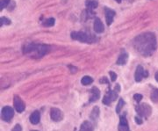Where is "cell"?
<instances>
[{"instance_id":"33","label":"cell","mask_w":158,"mask_h":131,"mask_svg":"<svg viewBox=\"0 0 158 131\" xmlns=\"http://www.w3.org/2000/svg\"><path fill=\"white\" fill-rule=\"evenodd\" d=\"M31 131H37V130H31Z\"/></svg>"},{"instance_id":"22","label":"cell","mask_w":158,"mask_h":131,"mask_svg":"<svg viewBox=\"0 0 158 131\" xmlns=\"http://www.w3.org/2000/svg\"><path fill=\"white\" fill-rule=\"evenodd\" d=\"M11 23V20H10L8 18H6V17H2V18L0 19V26H1L10 25Z\"/></svg>"},{"instance_id":"21","label":"cell","mask_w":158,"mask_h":131,"mask_svg":"<svg viewBox=\"0 0 158 131\" xmlns=\"http://www.w3.org/2000/svg\"><path fill=\"white\" fill-rule=\"evenodd\" d=\"M81 82H82V84H83L84 85H89V84H90L93 82V79H92L90 77L85 76V77H84V78H82Z\"/></svg>"},{"instance_id":"31","label":"cell","mask_w":158,"mask_h":131,"mask_svg":"<svg viewBox=\"0 0 158 131\" xmlns=\"http://www.w3.org/2000/svg\"><path fill=\"white\" fill-rule=\"evenodd\" d=\"M156 81L158 82V72L156 73Z\"/></svg>"},{"instance_id":"5","label":"cell","mask_w":158,"mask_h":131,"mask_svg":"<svg viewBox=\"0 0 158 131\" xmlns=\"http://www.w3.org/2000/svg\"><path fill=\"white\" fill-rule=\"evenodd\" d=\"M13 105H14L15 110L18 113H22L26 108V105H25L24 101L17 95L14 96V98H13Z\"/></svg>"},{"instance_id":"20","label":"cell","mask_w":158,"mask_h":131,"mask_svg":"<svg viewBox=\"0 0 158 131\" xmlns=\"http://www.w3.org/2000/svg\"><path fill=\"white\" fill-rule=\"evenodd\" d=\"M55 22H56V20L54 18H49V19H47L46 20H44L42 25L44 26H53L55 25Z\"/></svg>"},{"instance_id":"26","label":"cell","mask_w":158,"mask_h":131,"mask_svg":"<svg viewBox=\"0 0 158 131\" xmlns=\"http://www.w3.org/2000/svg\"><path fill=\"white\" fill-rule=\"evenodd\" d=\"M134 99H135L137 102H140L141 100V99H142V95L141 94H138V93H136L134 95Z\"/></svg>"},{"instance_id":"7","label":"cell","mask_w":158,"mask_h":131,"mask_svg":"<svg viewBox=\"0 0 158 131\" xmlns=\"http://www.w3.org/2000/svg\"><path fill=\"white\" fill-rule=\"evenodd\" d=\"M117 98H118V93H117V92H116V91H110L104 97V99H103V103L108 106V105H110V103H111L112 101L116 100Z\"/></svg>"},{"instance_id":"11","label":"cell","mask_w":158,"mask_h":131,"mask_svg":"<svg viewBox=\"0 0 158 131\" xmlns=\"http://www.w3.org/2000/svg\"><path fill=\"white\" fill-rule=\"evenodd\" d=\"M93 28H94V31L98 34H101L104 32L105 30V26H104V24L101 21L100 19L99 18H96L95 20H94V25H93Z\"/></svg>"},{"instance_id":"12","label":"cell","mask_w":158,"mask_h":131,"mask_svg":"<svg viewBox=\"0 0 158 131\" xmlns=\"http://www.w3.org/2000/svg\"><path fill=\"white\" fill-rule=\"evenodd\" d=\"M119 131H130L129 127H128V123H127V120L125 117V115H121L120 119V124H119Z\"/></svg>"},{"instance_id":"15","label":"cell","mask_w":158,"mask_h":131,"mask_svg":"<svg viewBox=\"0 0 158 131\" xmlns=\"http://www.w3.org/2000/svg\"><path fill=\"white\" fill-rule=\"evenodd\" d=\"M31 123L33 124H38L40 122V119H41V115L39 111H34V113H32V114L29 117Z\"/></svg>"},{"instance_id":"13","label":"cell","mask_w":158,"mask_h":131,"mask_svg":"<svg viewBox=\"0 0 158 131\" xmlns=\"http://www.w3.org/2000/svg\"><path fill=\"white\" fill-rule=\"evenodd\" d=\"M127 58H128V54L126 51L122 50L121 54L120 55L119 58L117 60V64H119V65H124V64L126 63V62H127Z\"/></svg>"},{"instance_id":"9","label":"cell","mask_w":158,"mask_h":131,"mask_svg":"<svg viewBox=\"0 0 158 131\" xmlns=\"http://www.w3.org/2000/svg\"><path fill=\"white\" fill-rule=\"evenodd\" d=\"M50 117L54 121H60L63 118V114L59 108H52L50 111Z\"/></svg>"},{"instance_id":"28","label":"cell","mask_w":158,"mask_h":131,"mask_svg":"<svg viewBox=\"0 0 158 131\" xmlns=\"http://www.w3.org/2000/svg\"><path fill=\"white\" fill-rule=\"evenodd\" d=\"M135 120L138 124H141V123H142V120L141 119V117H139V116H136Z\"/></svg>"},{"instance_id":"3","label":"cell","mask_w":158,"mask_h":131,"mask_svg":"<svg viewBox=\"0 0 158 131\" xmlns=\"http://www.w3.org/2000/svg\"><path fill=\"white\" fill-rule=\"evenodd\" d=\"M71 38L75 41H78L80 42H84V43H93V42H96L97 41V38L93 35H90V34H87L85 32H82V31H79V32H72L71 33Z\"/></svg>"},{"instance_id":"30","label":"cell","mask_w":158,"mask_h":131,"mask_svg":"<svg viewBox=\"0 0 158 131\" xmlns=\"http://www.w3.org/2000/svg\"><path fill=\"white\" fill-rule=\"evenodd\" d=\"M115 90H116V92H117V93L120 91V85H119V84H116V87H115Z\"/></svg>"},{"instance_id":"23","label":"cell","mask_w":158,"mask_h":131,"mask_svg":"<svg viewBox=\"0 0 158 131\" xmlns=\"http://www.w3.org/2000/svg\"><path fill=\"white\" fill-rule=\"evenodd\" d=\"M10 1L11 0H0V10L3 11L4 8L8 7V5H10Z\"/></svg>"},{"instance_id":"4","label":"cell","mask_w":158,"mask_h":131,"mask_svg":"<svg viewBox=\"0 0 158 131\" xmlns=\"http://www.w3.org/2000/svg\"><path fill=\"white\" fill-rule=\"evenodd\" d=\"M135 110L136 113L138 114V115L140 117H146V118H147L148 116H150V114L152 113L151 107L148 104H146V103H142V104H140V105L136 106Z\"/></svg>"},{"instance_id":"24","label":"cell","mask_w":158,"mask_h":131,"mask_svg":"<svg viewBox=\"0 0 158 131\" xmlns=\"http://www.w3.org/2000/svg\"><path fill=\"white\" fill-rule=\"evenodd\" d=\"M124 105H125L124 100H123L122 99H120L119 103H118V105H117V107H116V112H117L118 114L120 112V110L122 109V107H124Z\"/></svg>"},{"instance_id":"27","label":"cell","mask_w":158,"mask_h":131,"mask_svg":"<svg viewBox=\"0 0 158 131\" xmlns=\"http://www.w3.org/2000/svg\"><path fill=\"white\" fill-rule=\"evenodd\" d=\"M12 131H22V127L20 124H16L12 129Z\"/></svg>"},{"instance_id":"25","label":"cell","mask_w":158,"mask_h":131,"mask_svg":"<svg viewBox=\"0 0 158 131\" xmlns=\"http://www.w3.org/2000/svg\"><path fill=\"white\" fill-rule=\"evenodd\" d=\"M110 76H111V80H112V82L116 81V79H117V75H116L115 72H110Z\"/></svg>"},{"instance_id":"1","label":"cell","mask_w":158,"mask_h":131,"mask_svg":"<svg viewBox=\"0 0 158 131\" xmlns=\"http://www.w3.org/2000/svg\"><path fill=\"white\" fill-rule=\"evenodd\" d=\"M135 50L142 56H150L156 49V38L153 33L147 32L136 36L133 41Z\"/></svg>"},{"instance_id":"32","label":"cell","mask_w":158,"mask_h":131,"mask_svg":"<svg viewBox=\"0 0 158 131\" xmlns=\"http://www.w3.org/2000/svg\"><path fill=\"white\" fill-rule=\"evenodd\" d=\"M115 1H116V2H118V3H121V1H122V0H115Z\"/></svg>"},{"instance_id":"14","label":"cell","mask_w":158,"mask_h":131,"mask_svg":"<svg viewBox=\"0 0 158 131\" xmlns=\"http://www.w3.org/2000/svg\"><path fill=\"white\" fill-rule=\"evenodd\" d=\"M90 93H91V96H90V102H93V101L98 100L99 99V97H100V92L96 87H92Z\"/></svg>"},{"instance_id":"8","label":"cell","mask_w":158,"mask_h":131,"mask_svg":"<svg viewBox=\"0 0 158 131\" xmlns=\"http://www.w3.org/2000/svg\"><path fill=\"white\" fill-rule=\"evenodd\" d=\"M105 10V21H106V24L107 26H110L113 22V19H114V16H115V12L108 8V7H105L104 8Z\"/></svg>"},{"instance_id":"18","label":"cell","mask_w":158,"mask_h":131,"mask_svg":"<svg viewBox=\"0 0 158 131\" xmlns=\"http://www.w3.org/2000/svg\"><path fill=\"white\" fill-rule=\"evenodd\" d=\"M99 108L98 107H94L91 114H90V118L93 120H96L99 118Z\"/></svg>"},{"instance_id":"19","label":"cell","mask_w":158,"mask_h":131,"mask_svg":"<svg viewBox=\"0 0 158 131\" xmlns=\"http://www.w3.org/2000/svg\"><path fill=\"white\" fill-rule=\"evenodd\" d=\"M150 98H151V100H152L153 102L158 103V88H156V89H153V90H152Z\"/></svg>"},{"instance_id":"16","label":"cell","mask_w":158,"mask_h":131,"mask_svg":"<svg viewBox=\"0 0 158 131\" xmlns=\"http://www.w3.org/2000/svg\"><path fill=\"white\" fill-rule=\"evenodd\" d=\"M80 131H93V126L90 121L85 120L82 123Z\"/></svg>"},{"instance_id":"29","label":"cell","mask_w":158,"mask_h":131,"mask_svg":"<svg viewBox=\"0 0 158 131\" xmlns=\"http://www.w3.org/2000/svg\"><path fill=\"white\" fill-rule=\"evenodd\" d=\"M100 83H108V80H107V78H101L100 79Z\"/></svg>"},{"instance_id":"2","label":"cell","mask_w":158,"mask_h":131,"mask_svg":"<svg viewBox=\"0 0 158 131\" xmlns=\"http://www.w3.org/2000/svg\"><path fill=\"white\" fill-rule=\"evenodd\" d=\"M49 51V46L45 44H27L23 48V53L32 58H41Z\"/></svg>"},{"instance_id":"17","label":"cell","mask_w":158,"mask_h":131,"mask_svg":"<svg viewBox=\"0 0 158 131\" xmlns=\"http://www.w3.org/2000/svg\"><path fill=\"white\" fill-rule=\"evenodd\" d=\"M86 7H87V10L93 11L94 9H96L98 7V2L96 0H87L86 1Z\"/></svg>"},{"instance_id":"10","label":"cell","mask_w":158,"mask_h":131,"mask_svg":"<svg viewBox=\"0 0 158 131\" xmlns=\"http://www.w3.org/2000/svg\"><path fill=\"white\" fill-rule=\"evenodd\" d=\"M145 77H147V72H144L142 66L139 65L137 67L135 71V78L136 82H141V79Z\"/></svg>"},{"instance_id":"6","label":"cell","mask_w":158,"mask_h":131,"mask_svg":"<svg viewBox=\"0 0 158 131\" xmlns=\"http://www.w3.org/2000/svg\"><path fill=\"white\" fill-rule=\"evenodd\" d=\"M14 115L13 109L11 107H5L2 109V119L5 121H10Z\"/></svg>"}]
</instances>
